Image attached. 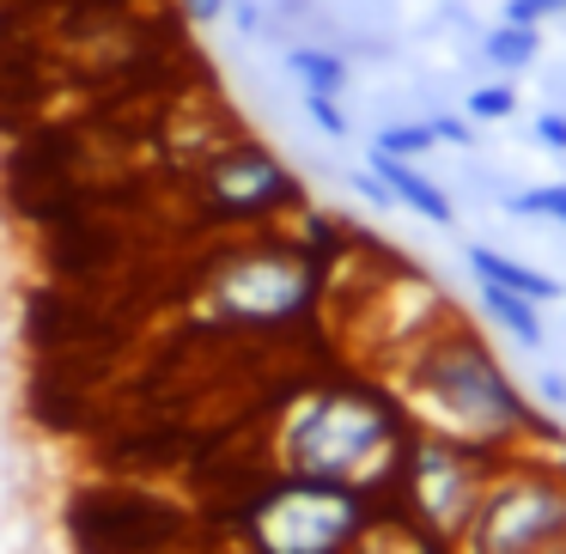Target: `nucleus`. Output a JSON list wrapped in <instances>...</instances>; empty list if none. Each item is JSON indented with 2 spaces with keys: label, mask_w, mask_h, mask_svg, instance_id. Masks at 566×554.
<instances>
[{
  "label": "nucleus",
  "mask_w": 566,
  "mask_h": 554,
  "mask_svg": "<svg viewBox=\"0 0 566 554\" xmlns=\"http://www.w3.org/2000/svg\"><path fill=\"white\" fill-rule=\"evenodd\" d=\"M396 403L408 408L420 432L475 445L488 457H505L517 445H548L560 439L554 427H542L536 408L524 403V390L512 384V372L500 366L488 342L469 323L444 317L432 335H420L408 354H396Z\"/></svg>",
  "instance_id": "f257e3e1"
},
{
  "label": "nucleus",
  "mask_w": 566,
  "mask_h": 554,
  "mask_svg": "<svg viewBox=\"0 0 566 554\" xmlns=\"http://www.w3.org/2000/svg\"><path fill=\"white\" fill-rule=\"evenodd\" d=\"M415 420L396 403V390H366V384H323L286 408L274 432V463L281 475L342 481V488H390L402 463Z\"/></svg>",
  "instance_id": "f03ea898"
},
{
  "label": "nucleus",
  "mask_w": 566,
  "mask_h": 554,
  "mask_svg": "<svg viewBox=\"0 0 566 554\" xmlns=\"http://www.w3.org/2000/svg\"><path fill=\"white\" fill-rule=\"evenodd\" d=\"M566 536V445H517L493 457V475L457 554H548Z\"/></svg>",
  "instance_id": "7ed1b4c3"
},
{
  "label": "nucleus",
  "mask_w": 566,
  "mask_h": 554,
  "mask_svg": "<svg viewBox=\"0 0 566 554\" xmlns=\"http://www.w3.org/2000/svg\"><path fill=\"white\" fill-rule=\"evenodd\" d=\"M323 299V262L305 244H244L213 262L201 311L226 330H293Z\"/></svg>",
  "instance_id": "20e7f679"
},
{
  "label": "nucleus",
  "mask_w": 566,
  "mask_h": 554,
  "mask_svg": "<svg viewBox=\"0 0 566 554\" xmlns=\"http://www.w3.org/2000/svg\"><path fill=\"white\" fill-rule=\"evenodd\" d=\"M371 530V500L342 481L274 475L244 505L250 554H359Z\"/></svg>",
  "instance_id": "39448f33"
},
{
  "label": "nucleus",
  "mask_w": 566,
  "mask_h": 554,
  "mask_svg": "<svg viewBox=\"0 0 566 554\" xmlns=\"http://www.w3.org/2000/svg\"><path fill=\"white\" fill-rule=\"evenodd\" d=\"M493 475V457L475 451V445H457V439H439V432H420L408 439L402 463H396V481L390 488L402 493V512L415 530H427L432 542H451L469 530L481 505V488Z\"/></svg>",
  "instance_id": "423d86ee"
},
{
  "label": "nucleus",
  "mask_w": 566,
  "mask_h": 554,
  "mask_svg": "<svg viewBox=\"0 0 566 554\" xmlns=\"http://www.w3.org/2000/svg\"><path fill=\"white\" fill-rule=\"evenodd\" d=\"M184 512L140 488H86L67 505V536L80 554H165Z\"/></svg>",
  "instance_id": "0eeeda50"
},
{
  "label": "nucleus",
  "mask_w": 566,
  "mask_h": 554,
  "mask_svg": "<svg viewBox=\"0 0 566 554\" xmlns=\"http://www.w3.org/2000/svg\"><path fill=\"white\" fill-rule=\"evenodd\" d=\"M196 196L213 220L226 226H244V220H269L281 208H298V177L274 159L269 147H226L201 165L196 177Z\"/></svg>",
  "instance_id": "6e6552de"
},
{
  "label": "nucleus",
  "mask_w": 566,
  "mask_h": 554,
  "mask_svg": "<svg viewBox=\"0 0 566 554\" xmlns=\"http://www.w3.org/2000/svg\"><path fill=\"white\" fill-rule=\"evenodd\" d=\"M366 171H371V177H378V184L396 196V208H415L427 226H457L451 196H444V189L432 184V177L420 171L415 159H390V153H378V147H371V165H366Z\"/></svg>",
  "instance_id": "1a4fd4ad"
},
{
  "label": "nucleus",
  "mask_w": 566,
  "mask_h": 554,
  "mask_svg": "<svg viewBox=\"0 0 566 554\" xmlns=\"http://www.w3.org/2000/svg\"><path fill=\"white\" fill-rule=\"evenodd\" d=\"M463 262H469V274H475V286H505V293L536 299V305H554V299H560V281H554V274L530 269V262L505 257V250H493V244H469Z\"/></svg>",
  "instance_id": "9d476101"
},
{
  "label": "nucleus",
  "mask_w": 566,
  "mask_h": 554,
  "mask_svg": "<svg viewBox=\"0 0 566 554\" xmlns=\"http://www.w3.org/2000/svg\"><path fill=\"white\" fill-rule=\"evenodd\" d=\"M286 74H293L305 92H317V98H342L347 92V62L335 50H317V43L286 50Z\"/></svg>",
  "instance_id": "9b49d317"
},
{
  "label": "nucleus",
  "mask_w": 566,
  "mask_h": 554,
  "mask_svg": "<svg viewBox=\"0 0 566 554\" xmlns=\"http://www.w3.org/2000/svg\"><path fill=\"white\" fill-rule=\"evenodd\" d=\"M481 311L500 323L505 335H517V347H542V317H536V299H517L505 286H481Z\"/></svg>",
  "instance_id": "f8f14e48"
},
{
  "label": "nucleus",
  "mask_w": 566,
  "mask_h": 554,
  "mask_svg": "<svg viewBox=\"0 0 566 554\" xmlns=\"http://www.w3.org/2000/svg\"><path fill=\"white\" fill-rule=\"evenodd\" d=\"M536 50H542V31L536 25H512V19H500V25L481 38V55H488L500 74H524V67L536 62Z\"/></svg>",
  "instance_id": "ddd939ff"
},
{
  "label": "nucleus",
  "mask_w": 566,
  "mask_h": 554,
  "mask_svg": "<svg viewBox=\"0 0 566 554\" xmlns=\"http://www.w3.org/2000/svg\"><path fill=\"white\" fill-rule=\"evenodd\" d=\"M505 213H517V220H548L566 232V184H536V189H517V196H505Z\"/></svg>",
  "instance_id": "4468645a"
},
{
  "label": "nucleus",
  "mask_w": 566,
  "mask_h": 554,
  "mask_svg": "<svg viewBox=\"0 0 566 554\" xmlns=\"http://www.w3.org/2000/svg\"><path fill=\"white\" fill-rule=\"evenodd\" d=\"M371 147L390 153V159H420V153L439 147V140H432V123H390L378 140H371Z\"/></svg>",
  "instance_id": "2eb2a0df"
},
{
  "label": "nucleus",
  "mask_w": 566,
  "mask_h": 554,
  "mask_svg": "<svg viewBox=\"0 0 566 554\" xmlns=\"http://www.w3.org/2000/svg\"><path fill=\"white\" fill-rule=\"evenodd\" d=\"M505 116H517V86L493 80V86L469 92V123H505Z\"/></svg>",
  "instance_id": "dca6fc26"
},
{
  "label": "nucleus",
  "mask_w": 566,
  "mask_h": 554,
  "mask_svg": "<svg viewBox=\"0 0 566 554\" xmlns=\"http://www.w3.org/2000/svg\"><path fill=\"white\" fill-rule=\"evenodd\" d=\"M566 13V0H505V13L500 19H512V25H548V19H560Z\"/></svg>",
  "instance_id": "f3484780"
},
{
  "label": "nucleus",
  "mask_w": 566,
  "mask_h": 554,
  "mask_svg": "<svg viewBox=\"0 0 566 554\" xmlns=\"http://www.w3.org/2000/svg\"><path fill=\"white\" fill-rule=\"evenodd\" d=\"M305 116H311V123H317L329 140L347 135V116H342V104H335V98H317V92H305Z\"/></svg>",
  "instance_id": "a211bd4d"
},
{
  "label": "nucleus",
  "mask_w": 566,
  "mask_h": 554,
  "mask_svg": "<svg viewBox=\"0 0 566 554\" xmlns=\"http://www.w3.org/2000/svg\"><path fill=\"white\" fill-rule=\"evenodd\" d=\"M427 123H432V140H444V147H469L475 140V128L463 116H427Z\"/></svg>",
  "instance_id": "6ab92c4d"
},
{
  "label": "nucleus",
  "mask_w": 566,
  "mask_h": 554,
  "mask_svg": "<svg viewBox=\"0 0 566 554\" xmlns=\"http://www.w3.org/2000/svg\"><path fill=\"white\" fill-rule=\"evenodd\" d=\"M536 140L548 153H566V111H542L536 116Z\"/></svg>",
  "instance_id": "aec40b11"
},
{
  "label": "nucleus",
  "mask_w": 566,
  "mask_h": 554,
  "mask_svg": "<svg viewBox=\"0 0 566 554\" xmlns=\"http://www.w3.org/2000/svg\"><path fill=\"white\" fill-rule=\"evenodd\" d=\"M354 189H359V196L371 201V208H396V196H390V189H384V184H378V177H371V171H354Z\"/></svg>",
  "instance_id": "412c9836"
},
{
  "label": "nucleus",
  "mask_w": 566,
  "mask_h": 554,
  "mask_svg": "<svg viewBox=\"0 0 566 554\" xmlns=\"http://www.w3.org/2000/svg\"><path fill=\"white\" fill-rule=\"evenodd\" d=\"M184 13L196 19V25H213V19L226 13V0H184Z\"/></svg>",
  "instance_id": "4be33fe9"
},
{
  "label": "nucleus",
  "mask_w": 566,
  "mask_h": 554,
  "mask_svg": "<svg viewBox=\"0 0 566 554\" xmlns=\"http://www.w3.org/2000/svg\"><path fill=\"white\" fill-rule=\"evenodd\" d=\"M542 396H548V408H566V384L560 378H542Z\"/></svg>",
  "instance_id": "5701e85b"
},
{
  "label": "nucleus",
  "mask_w": 566,
  "mask_h": 554,
  "mask_svg": "<svg viewBox=\"0 0 566 554\" xmlns=\"http://www.w3.org/2000/svg\"><path fill=\"white\" fill-rule=\"evenodd\" d=\"M548 554H566V536H560V542H554V548H548Z\"/></svg>",
  "instance_id": "b1692460"
},
{
  "label": "nucleus",
  "mask_w": 566,
  "mask_h": 554,
  "mask_svg": "<svg viewBox=\"0 0 566 554\" xmlns=\"http://www.w3.org/2000/svg\"><path fill=\"white\" fill-rule=\"evenodd\" d=\"M165 554H171V548H165Z\"/></svg>",
  "instance_id": "393cba45"
}]
</instances>
